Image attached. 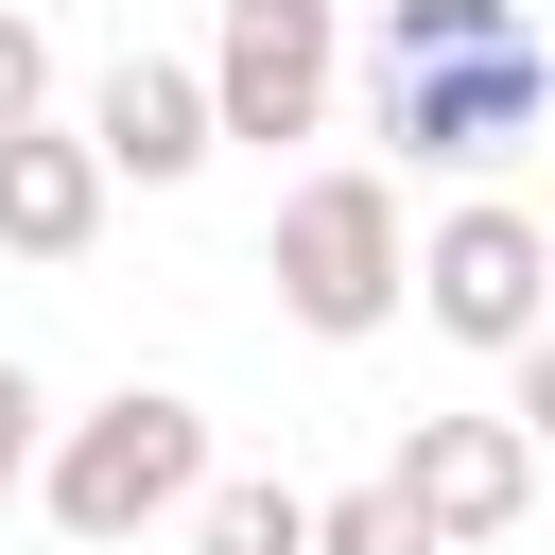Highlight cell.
I'll return each instance as SVG.
<instances>
[{"label": "cell", "mask_w": 555, "mask_h": 555, "mask_svg": "<svg viewBox=\"0 0 555 555\" xmlns=\"http://www.w3.org/2000/svg\"><path fill=\"white\" fill-rule=\"evenodd\" d=\"M416 312H434L451 347H503V364H520V347L555 330V225L503 208V191H468V208L416 243Z\"/></svg>", "instance_id": "277c9868"}, {"label": "cell", "mask_w": 555, "mask_h": 555, "mask_svg": "<svg viewBox=\"0 0 555 555\" xmlns=\"http://www.w3.org/2000/svg\"><path fill=\"white\" fill-rule=\"evenodd\" d=\"M191 555H312V486H278V468L208 486V503H191Z\"/></svg>", "instance_id": "9c48e42d"}, {"label": "cell", "mask_w": 555, "mask_h": 555, "mask_svg": "<svg viewBox=\"0 0 555 555\" xmlns=\"http://www.w3.org/2000/svg\"><path fill=\"white\" fill-rule=\"evenodd\" d=\"M35 104H52V35H35V17H17V0H0V139H17V121H35Z\"/></svg>", "instance_id": "4fadbf2b"}, {"label": "cell", "mask_w": 555, "mask_h": 555, "mask_svg": "<svg viewBox=\"0 0 555 555\" xmlns=\"http://www.w3.org/2000/svg\"><path fill=\"white\" fill-rule=\"evenodd\" d=\"M87 139H104V173L173 191V173H208V156H225V104H208V69L121 52V69H104V104H87Z\"/></svg>", "instance_id": "52a82bcc"}, {"label": "cell", "mask_w": 555, "mask_h": 555, "mask_svg": "<svg viewBox=\"0 0 555 555\" xmlns=\"http://www.w3.org/2000/svg\"><path fill=\"white\" fill-rule=\"evenodd\" d=\"M555 121V52L538 35H503V52H416V69H382V139L416 156V173H486V156H520Z\"/></svg>", "instance_id": "3957f363"}, {"label": "cell", "mask_w": 555, "mask_h": 555, "mask_svg": "<svg viewBox=\"0 0 555 555\" xmlns=\"http://www.w3.org/2000/svg\"><path fill=\"white\" fill-rule=\"evenodd\" d=\"M35 503H52L87 555H121V538H156V520H191V503H208V416H191L173 382H121V399H87V416L52 434Z\"/></svg>", "instance_id": "7a4b0ae2"}, {"label": "cell", "mask_w": 555, "mask_h": 555, "mask_svg": "<svg viewBox=\"0 0 555 555\" xmlns=\"http://www.w3.org/2000/svg\"><path fill=\"white\" fill-rule=\"evenodd\" d=\"M260 278L312 347H364L399 295H416V225H399V173H295L278 225H260Z\"/></svg>", "instance_id": "6da1fadb"}, {"label": "cell", "mask_w": 555, "mask_h": 555, "mask_svg": "<svg viewBox=\"0 0 555 555\" xmlns=\"http://www.w3.org/2000/svg\"><path fill=\"white\" fill-rule=\"evenodd\" d=\"M312 555H451L399 486H347V503H312Z\"/></svg>", "instance_id": "8fae6325"}, {"label": "cell", "mask_w": 555, "mask_h": 555, "mask_svg": "<svg viewBox=\"0 0 555 555\" xmlns=\"http://www.w3.org/2000/svg\"><path fill=\"white\" fill-rule=\"evenodd\" d=\"M382 486L468 555V538H520V503H538V434H520V416H416Z\"/></svg>", "instance_id": "8992f818"}, {"label": "cell", "mask_w": 555, "mask_h": 555, "mask_svg": "<svg viewBox=\"0 0 555 555\" xmlns=\"http://www.w3.org/2000/svg\"><path fill=\"white\" fill-rule=\"evenodd\" d=\"M503 35H538L520 0H382V69H416V52H503Z\"/></svg>", "instance_id": "30bf717a"}, {"label": "cell", "mask_w": 555, "mask_h": 555, "mask_svg": "<svg viewBox=\"0 0 555 555\" xmlns=\"http://www.w3.org/2000/svg\"><path fill=\"white\" fill-rule=\"evenodd\" d=\"M503 416H520V434H555V330L520 347V382H503Z\"/></svg>", "instance_id": "5bb4252c"}, {"label": "cell", "mask_w": 555, "mask_h": 555, "mask_svg": "<svg viewBox=\"0 0 555 555\" xmlns=\"http://www.w3.org/2000/svg\"><path fill=\"white\" fill-rule=\"evenodd\" d=\"M104 139H52V121H17L0 139V260H87L104 243Z\"/></svg>", "instance_id": "ba28073f"}, {"label": "cell", "mask_w": 555, "mask_h": 555, "mask_svg": "<svg viewBox=\"0 0 555 555\" xmlns=\"http://www.w3.org/2000/svg\"><path fill=\"white\" fill-rule=\"evenodd\" d=\"M330 0H225V35H208V104H225V139H312L330 121Z\"/></svg>", "instance_id": "5b68a950"}, {"label": "cell", "mask_w": 555, "mask_h": 555, "mask_svg": "<svg viewBox=\"0 0 555 555\" xmlns=\"http://www.w3.org/2000/svg\"><path fill=\"white\" fill-rule=\"evenodd\" d=\"M52 468V399H35V364H0V503Z\"/></svg>", "instance_id": "7c38bea8"}]
</instances>
